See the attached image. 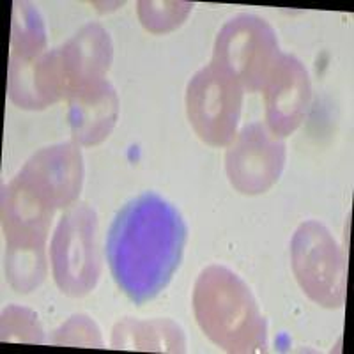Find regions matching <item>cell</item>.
I'll list each match as a JSON object with an SVG mask.
<instances>
[{
    "label": "cell",
    "instance_id": "cell-1",
    "mask_svg": "<svg viewBox=\"0 0 354 354\" xmlns=\"http://www.w3.org/2000/svg\"><path fill=\"white\" fill-rule=\"evenodd\" d=\"M185 221L172 204L145 194L126 204L106 241L110 271L129 299L145 303L170 282L186 245Z\"/></svg>",
    "mask_w": 354,
    "mask_h": 354
},
{
    "label": "cell",
    "instance_id": "cell-2",
    "mask_svg": "<svg viewBox=\"0 0 354 354\" xmlns=\"http://www.w3.org/2000/svg\"><path fill=\"white\" fill-rule=\"evenodd\" d=\"M198 326L227 353H261L268 326L250 287L225 266H207L194 287Z\"/></svg>",
    "mask_w": 354,
    "mask_h": 354
},
{
    "label": "cell",
    "instance_id": "cell-3",
    "mask_svg": "<svg viewBox=\"0 0 354 354\" xmlns=\"http://www.w3.org/2000/svg\"><path fill=\"white\" fill-rule=\"evenodd\" d=\"M278 57L273 27L255 15L234 17L221 27L214 41L213 64L230 73L248 93L264 88Z\"/></svg>",
    "mask_w": 354,
    "mask_h": 354
},
{
    "label": "cell",
    "instance_id": "cell-4",
    "mask_svg": "<svg viewBox=\"0 0 354 354\" xmlns=\"http://www.w3.org/2000/svg\"><path fill=\"white\" fill-rule=\"evenodd\" d=\"M294 277L303 292L326 308H340L346 299L347 271L342 250L326 227L308 220L298 227L290 245Z\"/></svg>",
    "mask_w": 354,
    "mask_h": 354
},
{
    "label": "cell",
    "instance_id": "cell-5",
    "mask_svg": "<svg viewBox=\"0 0 354 354\" xmlns=\"http://www.w3.org/2000/svg\"><path fill=\"white\" fill-rule=\"evenodd\" d=\"M97 216L87 204H78L61 218L50 246L53 278L68 296H85L101 274L97 254Z\"/></svg>",
    "mask_w": 354,
    "mask_h": 354
},
{
    "label": "cell",
    "instance_id": "cell-6",
    "mask_svg": "<svg viewBox=\"0 0 354 354\" xmlns=\"http://www.w3.org/2000/svg\"><path fill=\"white\" fill-rule=\"evenodd\" d=\"M243 106L239 82L213 64L192 77L186 88V112L201 140L213 147L230 145L238 135Z\"/></svg>",
    "mask_w": 354,
    "mask_h": 354
},
{
    "label": "cell",
    "instance_id": "cell-7",
    "mask_svg": "<svg viewBox=\"0 0 354 354\" xmlns=\"http://www.w3.org/2000/svg\"><path fill=\"white\" fill-rule=\"evenodd\" d=\"M286 144L266 126L246 124L230 144L225 169L234 188L245 195L264 194L280 179Z\"/></svg>",
    "mask_w": 354,
    "mask_h": 354
},
{
    "label": "cell",
    "instance_id": "cell-8",
    "mask_svg": "<svg viewBox=\"0 0 354 354\" xmlns=\"http://www.w3.org/2000/svg\"><path fill=\"white\" fill-rule=\"evenodd\" d=\"M18 179L53 209L77 201L84 183V160L71 142L37 151L18 172Z\"/></svg>",
    "mask_w": 354,
    "mask_h": 354
},
{
    "label": "cell",
    "instance_id": "cell-9",
    "mask_svg": "<svg viewBox=\"0 0 354 354\" xmlns=\"http://www.w3.org/2000/svg\"><path fill=\"white\" fill-rule=\"evenodd\" d=\"M262 93L268 128L277 137H287L301 124L308 112L312 97L308 71L296 57L280 53Z\"/></svg>",
    "mask_w": 354,
    "mask_h": 354
},
{
    "label": "cell",
    "instance_id": "cell-10",
    "mask_svg": "<svg viewBox=\"0 0 354 354\" xmlns=\"http://www.w3.org/2000/svg\"><path fill=\"white\" fill-rule=\"evenodd\" d=\"M8 93L17 106L43 110L71 94L68 73L59 48L48 50L32 59H9Z\"/></svg>",
    "mask_w": 354,
    "mask_h": 354
},
{
    "label": "cell",
    "instance_id": "cell-11",
    "mask_svg": "<svg viewBox=\"0 0 354 354\" xmlns=\"http://www.w3.org/2000/svg\"><path fill=\"white\" fill-rule=\"evenodd\" d=\"M68 101L69 124L78 144L96 145L112 133L119 115V97L105 78L80 85Z\"/></svg>",
    "mask_w": 354,
    "mask_h": 354
},
{
    "label": "cell",
    "instance_id": "cell-12",
    "mask_svg": "<svg viewBox=\"0 0 354 354\" xmlns=\"http://www.w3.org/2000/svg\"><path fill=\"white\" fill-rule=\"evenodd\" d=\"M59 52L73 93L80 85L105 78L112 64L113 46L105 28L97 24H87L68 43L59 46Z\"/></svg>",
    "mask_w": 354,
    "mask_h": 354
},
{
    "label": "cell",
    "instance_id": "cell-13",
    "mask_svg": "<svg viewBox=\"0 0 354 354\" xmlns=\"http://www.w3.org/2000/svg\"><path fill=\"white\" fill-rule=\"evenodd\" d=\"M112 347L156 353H185V333L170 319L138 321L126 317L113 326Z\"/></svg>",
    "mask_w": 354,
    "mask_h": 354
},
{
    "label": "cell",
    "instance_id": "cell-14",
    "mask_svg": "<svg viewBox=\"0 0 354 354\" xmlns=\"http://www.w3.org/2000/svg\"><path fill=\"white\" fill-rule=\"evenodd\" d=\"M46 52V30L36 6L15 2L11 28V57L32 59Z\"/></svg>",
    "mask_w": 354,
    "mask_h": 354
},
{
    "label": "cell",
    "instance_id": "cell-15",
    "mask_svg": "<svg viewBox=\"0 0 354 354\" xmlns=\"http://www.w3.org/2000/svg\"><path fill=\"white\" fill-rule=\"evenodd\" d=\"M138 18L149 32L165 34L177 28L189 15L194 4L192 2H156V0H142L138 2Z\"/></svg>",
    "mask_w": 354,
    "mask_h": 354
},
{
    "label": "cell",
    "instance_id": "cell-16",
    "mask_svg": "<svg viewBox=\"0 0 354 354\" xmlns=\"http://www.w3.org/2000/svg\"><path fill=\"white\" fill-rule=\"evenodd\" d=\"M2 340L4 342L44 344L37 315L24 306H8L2 312Z\"/></svg>",
    "mask_w": 354,
    "mask_h": 354
},
{
    "label": "cell",
    "instance_id": "cell-17",
    "mask_svg": "<svg viewBox=\"0 0 354 354\" xmlns=\"http://www.w3.org/2000/svg\"><path fill=\"white\" fill-rule=\"evenodd\" d=\"M52 342L57 346L71 347H101L103 340L97 326L87 315H73L53 333Z\"/></svg>",
    "mask_w": 354,
    "mask_h": 354
}]
</instances>
